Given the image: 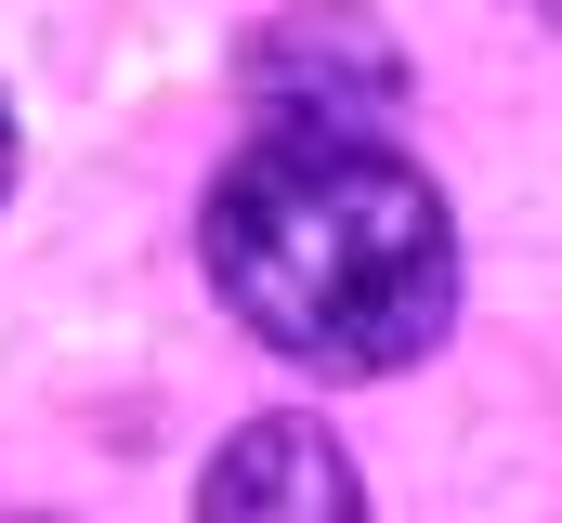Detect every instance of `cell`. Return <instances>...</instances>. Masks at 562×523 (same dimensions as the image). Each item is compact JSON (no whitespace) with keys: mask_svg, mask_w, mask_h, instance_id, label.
<instances>
[{"mask_svg":"<svg viewBox=\"0 0 562 523\" xmlns=\"http://www.w3.org/2000/svg\"><path fill=\"white\" fill-rule=\"evenodd\" d=\"M0 210H13V105H0Z\"/></svg>","mask_w":562,"mask_h":523,"instance_id":"obj_4","label":"cell"},{"mask_svg":"<svg viewBox=\"0 0 562 523\" xmlns=\"http://www.w3.org/2000/svg\"><path fill=\"white\" fill-rule=\"evenodd\" d=\"M196 523H367V485H353V458H340L327 419H249L210 458Z\"/></svg>","mask_w":562,"mask_h":523,"instance_id":"obj_3","label":"cell"},{"mask_svg":"<svg viewBox=\"0 0 562 523\" xmlns=\"http://www.w3.org/2000/svg\"><path fill=\"white\" fill-rule=\"evenodd\" d=\"M13 523H53V511H13Z\"/></svg>","mask_w":562,"mask_h":523,"instance_id":"obj_5","label":"cell"},{"mask_svg":"<svg viewBox=\"0 0 562 523\" xmlns=\"http://www.w3.org/2000/svg\"><path fill=\"white\" fill-rule=\"evenodd\" d=\"M210 288L249 314V341L314 380H393L458 314V223L393 144L262 131L210 183Z\"/></svg>","mask_w":562,"mask_h":523,"instance_id":"obj_1","label":"cell"},{"mask_svg":"<svg viewBox=\"0 0 562 523\" xmlns=\"http://www.w3.org/2000/svg\"><path fill=\"white\" fill-rule=\"evenodd\" d=\"M236 92L262 105V131H340V144H380V119L406 105V53H393L380 13L314 0V13H276V26L236 53Z\"/></svg>","mask_w":562,"mask_h":523,"instance_id":"obj_2","label":"cell"}]
</instances>
